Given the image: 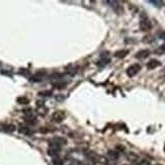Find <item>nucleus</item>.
Segmentation results:
<instances>
[{
  "mask_svg": "<svg viewBox=\"0 0 165 165\" xmlns=\"http://www.w3.org/2000/svg\"><path fill=\"white\" fill-rule=\"evenodd\" d=\"M51 141L56 143L57 145H59V146H64L67 144V140L64 138V137H54Z\"/></svg>",
  "mask_w": 165,
  "mask_h": 165,
  "instance_id": "obj_9",
  "label": "nucleus"
},
{
  "mask_svg": "<svg viewBox=\"0 0 165 165\" xmlns=\"http://www.w3.org/2000/svg\"><path fill=\"white\" fill-rule=\"evenodd\" d=\"M150 54H151V52H150L149 50H147V49H145V50L139 51V52L137 53L136 55H135V58L140 59V60H143V59L148 58V57L150 56Z\"/></svg>",
  "mask_w": 165,
  "mask_h": 165,
  "instance_id": "obj_5",
  "label": "nucleus"
},
{
  "mask_svg": "<svg viewBox=\"0 0 165 165\" xmlns=\"http://www.w3.org/2000/svg\"><path fill=\"white\" fill-rule=\"evenodd\" d=\"M60 152H61V146L57 145L56 143H54V142L52 141L49 142V148H48L49 155L55 157V156H59Z\"/></svg>",
  "mask_w": 165,
  "mask_h": 165,
  "instance_id": "obj_1",
  "label": "nucleus"
},
{
  "mask_svg": "<svg viewBox=\"0 0 165 165\" xmlns=\"http://www.w3.org/2000/svg\"><path fill=\"white\" fill-rule=\"evenodd\" d=\"M107 155L111 158V160H118V157H120V154H118L117 150H109V151L107 152Z\"/></svg>",
  "mask_w": 165,
  "mask_h": 165,
  "instance_id": "obj_11",
  "label": "nucleus"
},
{
  "mask_svg": "<svg viewBox=\"0 0 165 165\" xmlns=\"http://www.w3.org/2000/svg\"><path fill=\"white\" fill-rule=\"evenodd\" d=\"M129 52H130L129 50H120V51H117V52L115 53V57H116V58H118V59H123V58H125V57H126L127 55L129 54Z\"/></svg>",
  "mask_w": 165,
  "mask_h": 165,
  "instance_id": "obj_10",
  "label": "nucleus"
},
{
  "mask_svg": "<svg viewBox=\"0 0 165 165\" xmlns=\"http://www.w3.org/2000/svg\"><path fill=\"white\" fill-rule=\"evenodd\" d=\"M140 29H141V31H150V29H152V24H151V22H150V20L148 19L147 17L142 18L141 22H140Z\"/></svg>",
  "mask_w": 165,
  "mask_h": 165,
  "instance_id": "obj_4",
  "label": "nucleus"
},
{
  "mask_svg": "<svg viewBox=\"0 0 165 165\" xmlns=\"http://www.w3.org/2000/svg\"><path fill=\"white\" fill-rule=\"evenodd\" d=\"M109 61H111L109 59H102V60L98 61V62L96 63V65H97V66H99V67H102V66H104V65L109 64Z\"/></svg>",
  "mask_w": 165,
  "mask_h": 165,
  "instance_id": "obj_18",
  "label": "nucleus"
},
{
  "mask_svg": "<svg viewBox=\"0 0 165 165\" xmlns=\"http://www.w3.org/2000/svg\"><path fill=\"white\" fill-rule=\"evenodd\" d=\"M40 132H42V133H48L49 132V130L46 127H43V128H41L40 129Z\"/></svg>",
  "mask_w": 165,
  "mask_h": 165,
  "instance_id": "obj_25",
  "label": "nucleus"
},
{
  "mask_svg": "<svg viewBox=\"0 0 165 165\" xmlns=\"http://www.w3.org/2000/svg\"><path fill=\"white\" fill-rule=\"evenodd\" d=\"M126 165H127V164H126Z\"/></svg>",
  "mask_w": 165,
  "mask_h": 165,
  "instance_id": "obj_27",
  "label": "nucleus"
},
{
  "mask_svg": "<svg viewBox=\"0 0 165 165\" xmlns=\"http://www.w3.org/2000/svg\"><path fill=\"white\" fill-rule=\"evenodd\" d=\"M67 86V82L65 81H60V82H56L54 83V87L57 88V89H64L65 87Z\"/></svg>",
  "mask_w": 165,
  "mask_h": 165,
  "instance_id": "obj_15",
  "label": "nucleus"
},
{
  "mask_svg": "<svg viewBox=\"0 0 165 165\" xmlns=\"http://www.w3.org/2000/svg\"><path fill=\"white\" fill-rule=\"evenodd\" d=\"M150 3L155 4V6H161L162 4H163V2H162V1H156V0H152V1H150Z\"/></svg>",
  "mask_w": 165,
  "mask_h": 165,
  "instance_id": "obj_23",
  "label": "nucleus"
},
{
  "mask_svg": "<svg viewBox=\"0 0 165 165\" xmlns=\"http://www.w3.org/2000/svg\"><path fill=\"white\" fill-rule=\"evenodd\" d=\"M160 65H161L160 61L156 60V59H151V60L147 63L146 66H147V68L149 69V70H154V69H156L157 67H159Z\"/></svg>",
  "mask_w": 165,
  "mask_h": 165,
  "instance_id": "obj_6",
  "label": "nucleus"
},
{
  "mask_svg": "<svg viewBox=\"0 0 165 165\" xmlns=\"http://www.w3.org/2000/svg\"><path fill=\"white\" fill-rule=\"evenodd\" d=\"M39 95L40 96H46V97H49L52 95V91H49V90H47V91H41L39 92Z\"/></svg>",
  "mask_w": 165,
  "mask_h": 165,
  "instance_id": "obj_20",
  "label": "nucleus"
},
{
  "mask_svg": "<svg viewBox=\"0 0 165 165\" xmlns=\"http://www.w3.org/2000/svg\"><path fill=\"white\" fill-rule=\"evenodd\" d=\"M2 130L5 131V132H7V133H12L15 131V126H14V125H11V124L3 125V126H2Z\"/></svg>",
  "mask_w": 165,
  "mask_h": 165,
  "instance_id": "obj_12",
  "label": "nucleus"
},
{
  "mask_svg": "<svg viewBox=\"0 0 165 165\" xmlns=\"http://www.w3.org/2000/svg\"><path fill=\"white\" fill-rule=\"evenodd\" d=\"M86 156H87L88 160H90V161L93 162V163H96V162H98L99 159H100V157H99L98 154H96V153H95V152H93V151L87 152Z\"/></svg>",
  "mask_w": 165,
  "mask_h": 165,
  "instance_id": "obj_7",
  "label": "nucleus"
},
{
  "mask_svg": "<svg viewBox=\"0 0 165 165\" xmlns=\"http://www.w3.org/2000/svg\"><path fill=\"white\" fill-rule=\"evenodd\" d=\"M63 76H64V74H62V73H55L52 75V77L54 78V79H61Z\"/></svg>",
  "mask_w": 165,
  "mask_h": 165,
  "instance_id": "obj_21",
  "label": "nucleus"
},
{
  "mask_svg": "<svg viewBox=\"0 0 165 165\" xmlns=\"http://www.w3.org/2000/svg\"><path fill=\"white\" fill-rule=\"evenodd\" d=\"M65 118H66V113L64 111H56L52 115V120L55 123H62Z\"/></svg>",
  "mask_w": 165,
  "mask_h": 165,
  "instance_id": "obj_3",
  "label": "nucleus"
},
{
  "mask_svg": "<svg viewBox=\"0 0 165 165\" xmlns=\"http://www.w3.org/2000/svg\"><path fill=\"white\" fill-rule=\"evenodd\" d=\"M158 36L160 37V39L165 40V31H160V33H158Z\"/></svg>",
  "mask_w": 165,
  "mask_h": 165,
  "instance_id": "obj_24",
  "label": "nucleus"
},
{
  "mask_svg": "<svg viewBox=\"0 0 165 165\" xmlns=\"http://www.w3.org/2000/svg\"><path fill=\"white\" fill-rule=\"evenodd\" d=\"M17 102L19 103V104H27V103L29 102V99L27 98L26 96H19L17 97Z\"/></svg>",
  "mask_w": 165,
  "mask_h": 165,
  "instance_id": "obj_17",
  "label": "nucleus"
},
{
  "mask_svg": "<svg viewBox=\"0 0 165 165\" xmlns=\"http://www.w3.org/2000/svg\"><path fill=\"white\" fill-rule=\"evenodd\" d=\"M0 65H1V62H0Z\"/></svg>",
  "mask_w": 165,
  "mask_h": 165,
  "instance_id": "obj_26",
  "label": "nucleus"
},
{
  "mask_svg": "<svg viewBox=\"0 0 165 165\" xmlns=\"http://www.w3.org/2000/svg\"><path fill=\"white\" fill-rule=\"evenodd\" d=\"M52 162L54 165H63L64 164V161L62 160V158L59 157V156H55V157H53Z\"/></svg>",
  "mask_w": 165,
  "mask_h": 165,
  "instance_id": "obj_16",
  "label": "nucleus"
},
{
  "mask_svg": "<svg viewBox=\"0 0 165 165\" xmlns=\"http://www.w3.org/2000/svg\"><path fill=\"white\" fill-rule=\"evenodd\" d=\"M140 70H141V65L138 64V63H136V64H133V65H131L130 67H128L126 73L129 77L132 78V77H134V76H136L137 74L140 72Z\"/></svg>",
  "mask_w": 165,
  "mask_h": 165,
  "instance_id": "obj_2",
  "label": "nucleus"
},
{
  "mask_svg": "<svg viewBox=\"0 0 165 165\" xmlns=\"http://www.w3.org/2000/svg\"><path fill=\"white\" fill-rule=\"evenodd\" d=\"M138 165H151L148 160H145V159H142L140 161H138Z\"/></svg>",
  "mask_w": 165,
  "mask_h": 165,
  "instance_id": "obj_22",
  "label": "nucleus"
},
{
  "mask_svg": "<svg viewBox=\"0 0 165 165\" xmlns=\"http://www.w3.org/2000/svg\"><path fill=\"white\" fill-rule=\"evenodd\" d=\"M24 115H26V117H33V109H24Z\"/></svg>",
  "mask_w": 165,
  "mask_h": 165,
  "instance_id": "obj_19",
  "label": "nucleus"
},
{
  "mask_svg": "<svg viewBox=\"0 0 165 165\" xmlns=\"http://www.w3.org/2000/svg\"><path fill=\"white\" fill-rule=\"evenodd\" d=\"M127 158H128V160L131 162H138L139 161L138 155H136V154H134V153H129L128 155H127Z\"/></svg>",
  "mask_w": 165,
  "mask_h": 165,
  "instance_id": "obj_13",
  "label": "nucleus"
},
{
  "mask_svg": "<svg viewBox=\"0 0 165 165\" xmlns=\"http://www.w3.org/2000/svg\"><path fill=\"white\" fill-rule=\"evenodd\" d=\"M24 122L26 123L27 125H29V126H33V125L37 124V118L33 117H26L24 118Z\"/></svg>",
  "mask_w": 165,
  "mask_h": 165,
  "instance_id": "obj_14",
  "label": "nucleus"
},
{
  "mask_svg": "<svg viewBox=\"0 0 165 165\" xmlns=\"http://www.w3.org/2000/svg\"><path fill=\"white\" fill-rule=\"evenodd\" d=\"M18 131H19L22 134L25 135V136H31L33 135V131L29 129V127L27 126H24V125H19V127H18Z\"/></svg>",
  "mask_w": 165,
  "mask_h": 165,
  "instance_id": "obj_8",
  "label": "nucleus"
}]
</instances>
